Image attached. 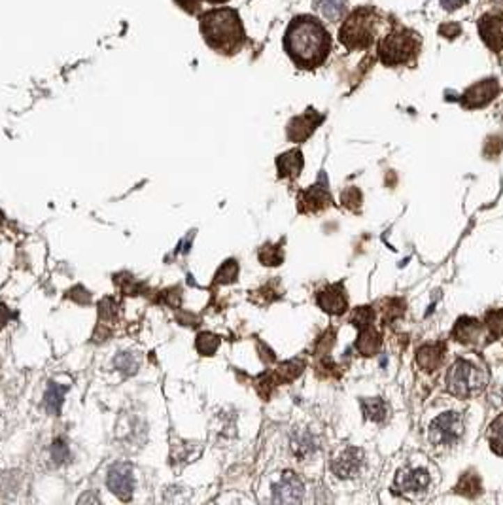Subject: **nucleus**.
Segmentation results:
<instances>
[{
  "label": "nucleus",
  "instance_id": "1",
  "mask_svg": "<svg viewBox=\"0 0 503 505\" xmlns=\"http://www.w3.org/2000/svg\"><path fill=\"white\" fill-rule=\"evenodd\" d=\"M284 49L299 68L324 65L331 52V34L314 15H297L290 21L284 34Z\"/></svg>",
  "mask_w": 503,
  "mask_h": 505
},
{
  "label": "nucleus",
  "instance_id": "2",
  "mask_svg": "<svg viewBox=\"0 0 503 505\" xmlns=\"http://www.w3.org/2000/svg\"><path fill=\"white\" fill-rule=\"evenodd\" d=\"M199 27L206 44L219 54L233 55L245 46L246 33L237 10L218 8L205 12L199 20Z\"/></svg>",
  "mask_w": 503,
  "mask_h": 505
},
{
  "label": "nucleus",
  "instance_id": "3",
  "mask_svg": "<svg viewBox=\"0 0 503 505\" xmlns=\"http://www.w3.org/2000/svg\"><path fill=\"white\" fill-rule=\"evenodd\" d=\"M488 384V371L483 364L471 358H460L454 362L447 375V390L454 398H473L481 394Z\"/></svg>",
  "mask_w": 503,
  "mask_h": 505
},
{
  "label": "nucleus",
  "instance_id": "4",
  "mask_svg": "<svg viewBox=\"0 0 503 505\" xmlns=\"http://www.w3.org/2000/svg\"><path fill=\"white\" fill-rule=\"evenodd\" d=\"M422 40L415 31L409 29H394L392 33L378 42V57L386 67L407 65L415 61L420 54Z\"/></svg>",
  "mask_w": 503,
  "mask_h": 505
},
{
  "label": "nucleus",
  "instance_id": "5",
  "mask_svg": "<svg viewBox=\"0 0 503 505\" xmlns=\"http://www.w3.org/2000/svg\"><path fill=\"white\" fill-rule=\"evenodd\" d=\"M377 15L371 8H356L339 31V40L348 49H367L373 44Z\"/></svg>",
  "mask_w": 503,
  "mask_h": 505
},
{
  "label": "nucleus",
  "instance_id": "6",
  "mask_svg": "<svg viewBox=\"0 0 503 505\" xmlns=\"http://www.w3.org/2000/svg\"><path fill=\"white\" fill-rule=\"evenodd\" d=\"M435 469L430 464H420V462H409L403 465L396 475L397 492L409 499L428 498V494L433 490L435 485Z\"/></svg>",
  "mask_w": 503,
  "mask_h": 505
},
{
  "label": "nucleus",
  "instance_id": "7",
  "mask_svg": "<svg viewBox=\"0 0 503 505\" xmlns=\"http://www.w3.org/2000/svg\"><path fill=\"white\" fill-rule=\"evenodd\" d=\"M465 424L460 412H443L428 428V439L433 446L449 449L462 439Z\"/></svg>",
  "mask_w": 503,
  "mask_h": 505
},
{
  "label": "nucleus",
  "instance_id": "8",
  "mask_svg": "<svg viewBox=\"0 0 503 505\" xmlns=\"http://www.w3.org/2000/svg\"><path fill=\"white\" fill-rule=\"evenodd\" d=\"M365 456L362 449L344 446L331 460V472L341 479H356L364 472Z\"/></svg>",
  "mask_w": 503,
  "mask_h": 505
},
{
  "label": "nucleus",
  "instance_id": "9",
  "mask_svg": "<svg viewBox=\"0 0 503 505\" xmlns=\"http://www.w3.org/2000/svg\"><path fill=\"white\" fill-rule=\"evenodd\" d=\"M479 34L492 52H503V8L479 20Z\"/></svg>",
  "mask_w": 503,
  "mask_h": 505
},
{
  "label": "nucleus",
  "instance_id": "10",
  "mask_svg": "<svg viewBox=\"0 0 503 505\" xmlns=\"http://www.w3.org/2000/svg\"><path fill=\"white\" fill-rule=\"evenodd\" d=\"M497 93H500V84H497L496 78H488V80L479 81L473 87H470L462 95L460 102L465 108H483L496 99Z\"/></svg>",
  "mask_w": 503,
  "mask_h": 505
},
{
  "label": "nucleus",
  "instance_id": "11",
  "mask_svg": "<svg viewBox=\"0 0 503 505\" xmlns=\"http://www.w3.org/2000/svg\"><path fill=\"white\" fill-rule=\"evenodd\" d=\"M108 488L112 490V494H116L118 498L121 499H131L132 488H134V477H132V469L131 465L127 464H116L110 467L108 472Z\"/></svg>",
  "mask_w": 503,
  "mask_h": 505
},
{
  "label": "nucleus",
  "instance_id": "12",
  "mask_svg": "<svg viewBox=\"0 0 503 505\" xmlns=\"http://www.w3.org/2000/svg\"><path fill=\"white\" fill-rule=\"evenodd\" d=\"M324 121V116L318 114L314 108H309L307 112L293 118L288 125V139L293 140V142H303L311 137L316 127Z\"/></svg>",
  "mask_w": 503,
  "mask_h": 505
},
{
  "label": "nucleus",
  "instance_id": "13",
  "mask_svg": "<svg viewBox=\"0 0 503 505\" xmlns=\"http://www.w3.org/2000/svg\"><path fill=\"white\" fill-rule=\"evenodd\" d=\"M272 499L274 502H282V504L301 502L303 499V485H301V481L293 473H284L282 479L272 488Z\"/></svg>",
  "mask_w": 503,
  "mask_h": 505
},
{
  "label": "nucleus",
  "instance_id": "14",
  "mask_svg": "<svg viewBox=\"0 0 503 505\" xmlns=\"http://www.w3.org/2000/svg\"><path fill=\"white\" fill-rule=\"evenodd\" d=\"M318 303L330 314H343L346 311V295L341 286H330L318 295Z\"/></svg>",
  "mask_w": 503,
  "mask_h": 505
},
{
  "label": "nucleus",
  "instance_id": "15",
  "mask_svg": "<svg viewBox=\"0 0 503 505\" xmlns=\"http://www.w3.org/2000/svg\"><path fill=\"white\" fill-rule=\"evenodd\" d=\"M277 166L282 178H295L301 173V169H303V153L299 152V150L282 153L277 160Z\"/></svg>",
  "mask_w": 503,
  "mask_h": 505
},
{
  "label": "nucleus",
  "instance_id": "16",
  "mask_svg": "<svg viewBox=\"0 0 503 505\" xmlns=\"http://www.w3.org/2000/svg\"><path fill=\"white\" fill-rule=\"evenodd\" d=\"M444 346L443 345H430V346H424L418 350V364L420 367L424 369H435L439 367V364L443 362L444 358Z\"/></svg>",
  "mask_w": 503,
  "mask_h": 505
},
{
  "label": "nucleus",
  "instance_id": "17",
  "mask_svg": "<svg viewBox=\"0 0 503 505\" xmlns=\"http://www.w3.org/2000/svg\"><path fill=\"white\" fill-rule=\"evenodd\" d=\"M327 203H331V197L327 195L325 189H322L320 186H312L309 192L303 193V197H301V206H303V210H320V208H324L327 206Z\"/></svg>",
  "mask_w": 503,
  "mask_h": 505
},
{
  "label": "nucleus",
  "instance_id": "18",
  "mask_svg": "<svg viewBox=\"0 0 503 505\" xmlns=\"http://www.w3.org/2000/svg\"><path fill=\"white\" fill-rule=\"evenodd\" d=\"M344 6H346V0H314L318 14H322L330 21H337L344 14Z\"/></svg>",
  "mask_w": 503,
  "mask_h": 505
},
{
  "label": "nucleus",
  "instance_id": "19",
  "mask_svg": "<svg viewBox=\"0 0 503 505\" xmlns=\"http://www.w3.org/2000/svg\"><path fill=\"white\" fill-rule=\"evenodd\" d=\"M481 333V326L477 320L471 318H462L460 324H456V329H454V335H456V341H462V343H473V341L479 337Z\"/></svg>",
  "mask_w": 503,
  "mask_h": 505
},
{
  "label": "nucleus",
  "instance_id": "20",
  "mask_svg": "<svg viewBox=\"0 0 503 505\" xmlns=\"http://www.w3.org/2000/svg\"><path fill=\"white\" fill-rule=\"evenodd\" d=\"M66 388L65 386H59L52 382L47 386L46 396H44V403H46V409L52 414H57L61 411V403H63V398H65Z\"/></svg>",
  "mask_w": 503,
  "mask_h": 505
},
{
  "label": "nucleus",
  "instance_id": "21",
  "mask_svg": "<svg viewBox=\"0 0 503 505\" xmlns=\"http://www.w3.org/2000/svg\"><path fill=\"white\" fill-rule=\"evenodd\" d=\"M488 439L492 451L503 456V414H500L488 428Z\"/></svg>",
  "mask_w": 503,
  "mask_h": 505
},
{
  "label": "nucleus",
  "instance_id": "22",
  "mask_svg": "<svg viewBox=\"0 0 503 505\" xmlns=\"http://www.w3.org/2000/svg\"><path fill=\"white\" fill-rule=\"evenodd\" d=\"M195 346H197L199 354H203V356H212V354L218 350L219 339L216 337V335H212V333H208V332L199 333Z\"/></svg>",
  "mask_w": 503,
  "mask_h": 505
},
{
  "label": "nucleus",
  "instance_id": "23",
  "mask_svg": "<svg viewBox=\"0 0 503 505\" xmlns=\"http://www.w3.org/2000/svg\"><path fill=\"white\" fill-rule=\"evenodd\" d=\"M114 366H116L118 371L123 373V375H132V373H137V369H139V359L134 358L131 352H121L114 359Z\"/></svg>",
  "mask_w": 503,
  "mask_h": 505
},
{
  "label": "nucleus",
  "instance_id": "24",
  "mask_svg": "<svg viewBox=\"0 0 503 505\" xmlns=\"http://www.w3.org/2000/svg\"><path fill=\"white\" fill-rule=\"evenodd\" d=\"M237 274H238V265H237V261H225L224 265L219 267V271L216 273V282L218 284H229V282H233V280L237 279Z\"/></svg>",
  "mask_w": 503,
  "mask_h": 505
},
{
  "label": "nucleus",
  "instance_id": "25",
  "mask_svg": "<svg viewBox=\"0 0 503 505\" xmlns=\"http://www.w3.org/2000/svg\"><path fill=\"white\" fill-rule=\"evenodd\" d=\"M365 417L371 420H382L386 417V405L380 399H367L364 401Z\"/></svg>",
  "mask_w": 503,
  "mask_h": 505
},
{
  "label": "nucleus",
  "instance_id": "26",
  "mask_svg": "<svg viewBox=\"0 0 503 505\" xmlns=\"http://www.w3.org/2000/svg\"><path fill=\"white\" fill-rule=\"evenodd\" d=\"M259 260L263 261L265 265H278L282 261V252L277 246H263L259 252Z\"/></svg>",
  "mask_w": 503,
  "mask_h": 505
},
{
  "label": "nucleus",
  "instance_id": "27",
  "mask_svg": "<svg viewBox=\"0 0 503 505\" xmlns=\"http://www.w3.org/2000/svg\"><path fill=\"white\" fill-rule=\"evenodd\" d=\"M486 327H488L492 335H503V313H490V316H486Z\"/></svg>",
  "mask_w": 503,
  "mask_h": 505
},
{
  "label": "nucleus",
  "instance_id": "28",
  "mask_svg": "<svg viewBox=\"0 0 503 505\" xmlns=\"http://www.w3.org/2000/svg\"><path fill=\"white\" fill-rule=\"evenodd\" d=\"M68 446L63 443V441H55L52 449V458L55 460V464H63L66 458H68Z\"/></svg>",
  "mask_w": 503,
  "mask_h": 505
},
{
  "label": "nucleus",
  "instance_id": "29",
  "mask_svg": "<svg viewBox=\"0 0 503 505\" xmlns=\"http://www.w3.org/2000/svg\"><path fill=\"white\" fill-rule=\"evenodd\" d=\"M460 33H462V27H460L458 23H444V25L439 27V34L444 36V38H450V40H452V38H456Z\"/></svg>",
  "mask_w": 503,
  "mask_h": 505
},
{
  "label": "nucleus",
  "instance_id": "30",
  "mask_svg": "<svg viewBox=\"0 0 503 505\" xmlns=\"http://www.w3.org/2000/svg\"><path fill=\"white\" fill-rule=\"evenodd\" d=\"M118 314V311H116V303H114V300H105L102 303H100V316L102 318H114Z\"/></svg>",
  "mask_w": 503,
  "mask_h": 505
},
{
  "label": "nucleus",
  "instance_id": "31",
  "mask_svg": "<svg viewBox=\"0 0 503 505\" xmlns=\"http://www.w3.org/2000/svg\"><path fill=\"white\" fill-rule=\"evenodd\" d=\"M201 2L203 0H176V4L180 8H184L185 12H189V14H197L199 8H201Z\"/></svg>",
  "mask_w": 503,
  "mask_h": 505
},
{
  "label": "nucleus",
  "instance_id": "32",
  "mask_svg": "<svg viewBox=\"0 0 503 505\" xmlns=\"http://www.w3.org/2000/svg\"><path fill=\"white\" fill-rule=\"evenodd\" d=\"M441 2V6L447 10V12H454L458 8H462L467 0H439Z\"/></svg>",
  "mask_w": 503,
  "mask_h": 505
},
{
  "label": "nucleus",
  "instance_id": "33",
  "mask_svg": "<svg viewBox=\"0 0 503 505\" xmlns=\"http://www.w3.org/2000/svg\"><path fill=\"white\" fill-rule=\"evenodd\" d=\"M10 318H12V313H10L4 305H0V327L6 326V322Z\"/></svg>",
  "mask_w": 503,
  "mask_h": 505
},
{
  "label": "nucleus",
  "instance_id": "34",
  "mask_svg": "<svg viewBox=\"0 0 503 505\" xmlns=\"http://www.w3.org/2000/svg\"><path fill=\"white\" fill-rule=\"evenodd\" d=\"M192 239H193V233H189V235H187V237H185V239L178 244V252H187V250H189L187 246H189Z\"/></svg>",
  "mask_w": 503,
  "mask_h": 505
},
{
  "label": "nucleus",
  "instance_id": "35",
  "mask_svg": "<svg viewBox=\"0 0 503 505\" xmlns=\"http://www.w3.org/2000/svg\"><path fill=\"white\" fill-rule=\"evenodd\" d=\"M203 2H210V4H224L227 0H203Z\"/></svg>",
  "mask_w": 503,
  "mask_h": 505
},
{
  "label": "nucleus",
  "instance_id": "36",
  "mask_svg": "<svg viewBox=\"0 0 503 505\" xmlns=\"http://www.w3.org/2000/svg\"><path fill=\"white\" fill-rule=\"evenodd\" d=\"M2 222H4V218H2V212H0V226H2Z\"/></svg>",
  "mask_w": 503,
  "mask_h": 505
}]
</instances>
